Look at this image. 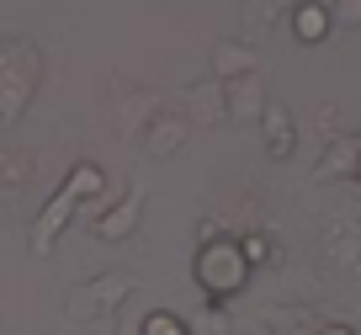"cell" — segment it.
<instances>
[{
	"instance_id": "obj_1",
	"label": "cell",
	"mask_w": 361,
	"mask_h": 335,
	"mask_svg": "<svg viewBox=\"0 0 361 335\" xmlns=\"http://www.w3.org/2000/svg\"><path fill=\"white\" fill-rule=\"evenodd\" d=\"M245 277H250V266H245V256H239L234 240H207V245L197 250V288H202L213 303H224L228 293H239Z\"/></svg>"
},
{
	"instance_id": "obj_2",
	"label": "cell",
	"mask_w": 361,
	"mask_h": 335,
	"mask_svg": "<svg viewBox=\"0 0 361 335\" xmlns=\"http://www.w3.org/2000/svg\"><path fill=\"white\" fill-rule=\"evenodd\" d=\"M75 208H80V202L69 197L64 187H59V192H54V202H48V213H43V218H37V229H32V250H37V256H48V250H54L59 229H64V223L75 218Z\"/></svg>"
},
{
	"instance_id": "obj_3",
	"label": "cell",
	"mask_w": 361,
	"mask_h": 335,
	"mask_svg": "<svg viewBox=\"0 0 361 335\" xmlns=\"http://www.w3.org/2000/svg\"><path fill=\"white\" fill-rule=\"evenodd\" d=\"M260 128H266V149H271L276 160L293 155L298 134H293V112H287L282 101H266V107H260Z\"/></svg>"
},
{
	"instance_id": "obj_4",
	"label": "cell",
	"mask_w": 361,
	"mask_h": 335,
	"mask_svg": "<svg viewBox=\"0 0 361 335\" xmlns=\"http://www.w3.org/2000/svg\"><path fill=\"white\" fill-rule=\"evenodd\" d=\"M138 213H144V197L128 192V202H117V213H102V218H96V235L102 240H128L138 229Z\"/></svg>"
},
{
	"instance_id": "obj_5",
	"label": "cell",
	"mask_w": 361,
	"mask_h": 335,
	"mask_svg": "<svg viewBox=\"0 0 361 335\" xmlns=\"http://www.w3.org/2000/svg\"><path fill=\"white\" fill-rule=\"evenodd\" d=\"M293 33H298V43H324V37H329V11H324V0H298Z\"/></svg>"
},
{
	"instance_id": "obj_6",
	"label": "cell",
	"mask_w": 361,
	"mask_h": 335,
	"mask_svg": "<svg viewBox=\"0 0 361 335\" xmlns=\"http://www.w3.org/2000/svg\"><path fill=\"white\" fill-rule=\"evenodd\" d=\"M228 86V112L234 117H260V107H266V96H260V80L245 75V80H224Z\"/></svg>"
},
{
	"instance_id": "obj_7",
	"label": "cell",
	"mask_w": 361,
	"mask_h": 335,
	"mask_svg": "<svg viewBox=\"0 0 361 335\" xmlns=\"http://www.w3.org/2000/svg\"><path fill=\"white\" fill-rule=\"evenodd\" d=\"M356 165H361V144H356V139H340V144L319 160V176H350Z\"/></svg>"
},
{
	"instance_id": "obj_8",
	"label": "cell",
	"mask_w": 361,
	"mask_h": 335,
	"mask_svg": "<svg viewBox=\"0 0 361 335\" xmlns=\"http://www.w3.org/2000/svg\"><path fill=\"white\" fill-rule=\"evenodd\" d=\"M213 69H218V80L250 75V69H255V54H250V48H234V43H224V48L213 54Z\"/></svg>"
},
{
	"instance_id": "obj_9",
	"label": "cell",
	"mask_w": 361,
	"mask_h": 335,
	"mask_svg": "<svg viewBox=\"0 0 361 335\" xmlns=\"http://www.w3.org/2000/svg\"><path fill=\"white\" fill-rule=\"evenodd\" d=\"M180 139H186V123H180V117H159V128H149L144 149H149V155H170Z\"/></svg>"
},
{
	"instance_id": "obj_10",
	"label": "cell",
	"mask_w": 361,
	"mask_h": 335,
	"mask_svg": "<svg viewBox=\"0 0 361 335\" xmlns=\"http://www.w3.org/2000/svg\"><path fill=\"white\" fill-rule=\"evenodd\" d=\"M138 335H192V330H186V319H180V314H170V309H154V314H144Z\"/></svg>"
},
{
	"instance_id": "obj_11",
	"label": "cell",
	"mask_w": 361,
	"mask_h": 335,
	"mask_svg": "<svg viewBox=\"0 0 361 335\" xmlns=\"http://www.w3.org/2000/svg\"><path fill=\"white\" fill-rule=\"evenodd\" d=\"M102 187H106V181H102V170H96V165H80L75 170V176H69L64 181V192H69V197H102Z\"/></svg>"
},
{
	"instance_id": "obj_12",
	"label": "cell",
	"mask_w": 361,
	"mask_h": 335,
	"mask_svg": "<svg viewBox=\"0 0 361 335\" xmlns=\"http://www.w3.org/2000/svg\"><path fill=\"white\" fill-rule=\"evenodd\" d=\"M239 245V256H245V266H266L271 261V240L266 235H245V240H234Z\"/></svg>"
},
{
	"instance_id": "obj_13",
	"label": "cell",
	"mask_w": 361,
	"mask_h": 335,
	"mask_svg": "<svg viewBox=\"0 0 361 335\" xmlns=\"http://www.w3.org/2000/svg\"><path fill=\"white\" fill-rule=\"evenodd\" d=\"M361 27V0H329V27Z\"/></svg>"
},
{
	"instance_id": "obj_14",
	"label": "cell",
	"mask_w": 361,
	"mask_h": 335,
	"mask_svg": "<svg viewBox=\"0 0 361 335\" xmlns=\"http://www.w3.org/2000/svg\"><path fill=\"white\" fill-rule=\"evenodd\" d=\"M186 330H192V335H224V330H228V324H224V314H218V309H213V314H207V319H202V324H186Z\"/></svg>"
},
{
	"instance_id": "obj_15",
	"label": "cell",
	"mask_w": 361,
	"mask_h": 335,
	"mask_svg": "<svg viewBox=\"0 0 361 335\" xmlns=\"http://www.w3.org/2000/svg\"><path fill=\"white\" fill-rule=\"evenodd\" d=\"M324 335H356V330H345V324H329V330Z\"/></svg>"
},
{
	"instance_id": "obj_16",
	"label": "cell",
	"mask_w": 361,
	"mask_h": 335,
	"mask_svg": "<svg viewBox=\"0 0 361 335\" xmlns=\"http://www.w3.org/2000/svg\"><path fill=\"white\" fill-rule=\"evenodd\" d=\"M123 335H138V324H128V330H123Z\"/></svg>"
},
{
	"instance_id": "obj_17",
	"label": "cell",
	"mask_w": 361,
	"mask_h": 335,
	"mask_svg": "<svg viewBox=\"0 0 361 335\" xmlns=\"http://www.w3.org/2000/svg\"><path fill=\"white\" fill-rule=\"evenodd\" d=\"M356 170H361V165H356Z\"/></svg>"
}]
</instances>
